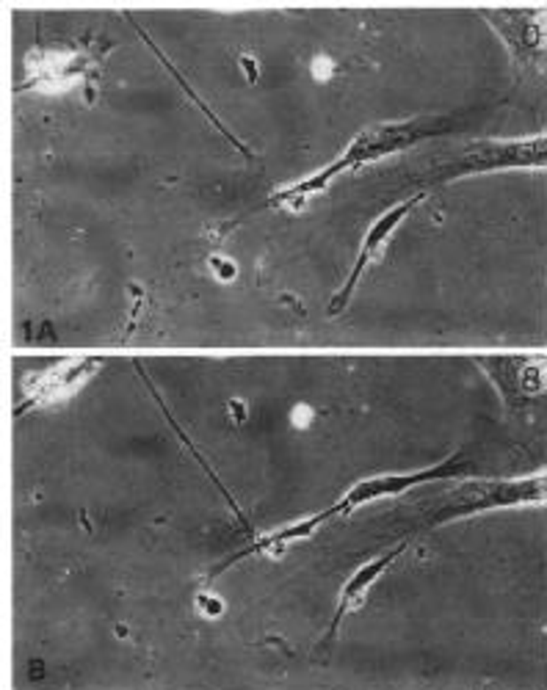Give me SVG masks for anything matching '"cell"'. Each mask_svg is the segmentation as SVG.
<instances>
[{
  "mask_svg": "<svg viewBox=\"0 0 547 690\" xmlns=\"http://www.w3.org/2000/svg\"><path fill=\"white\" fill-rule=\"evenodd\" d=\"M418 133H420L418 127H409V125H398V127H376V130H371V133H365V135L357 138L354 147H351L343 157H340L335 166L324 169L321 174H315L312 180L304 182V186H296V188L288 191V194L274 196L271 204L293 202V199H302V196H310V194H315V191H321L335 174H340V172L349 169V166L362 164V160H371V157H376V155H381V152H390L393 147H401V144L415 142V135H418Z\"/></svg>",
  "mask_w": 547,
  "mask_h": 690,
  "instance_id": "6da1fadb",
  "label": "cell"
},
{
  "mask_svg": "<svg viewBox=\"0 0 547 690\" xmlns=\"http://www.w3.org/2000/svg\"><path fill=\"white\" fill-rule=\"evenodd\" d=\"M423 196H412L409 202H404V204H398V207H393V211H387L379 221H376V226L368 233V238H365V243H362V251H359V260H357V265H354V271H351V276H349V282L343 285V290H340L335 298H332V304H329V312L335 315V312H340L343 310V304L349 302V295L354 293V288H357V282H359V276L365 273V268H368V263L379 255V249H381V243L387 241V235L393 233V229L409 216V211L420 202Z\"/></svg>",
  "mask_w": 547,
  "mask_h": 690,
  "instance_id": "7a4b0ae2",
  "label": "cell"
},
{
  "mask_svg": "<svg viewBox=\"0 0 547 690\" xmlns=\"http://www.w3.org/2000/svg\"><path fill=\"white\" fill-rule=\"evenodd\" d=\"M404 552V544H398L396 549H390V552H384L381 558H376V561H371V564H365L354 578L349 580V586L343 588V596H340V610H337V616H335V625H340V618H343V613L349 610V608H354V605H359V600H362V594H365V588H368L379 574L390 566V561L393 558H398Z\"/></svg>",
  "mask_w": 547,
  "mask_h": 690,
  "instance_id": "3957f363",
  "label": "cell"
},
{
  "mask_svg": "<svg viewBox=\"0 0 547 690\" xmlns=\"http://www.w3.org/2000/svg\"><path fill=\"white\" fill-rule=\"evenodd\" d=\"M448 472V464L445 467H440V470H428V472H418V475H401V478H379V480H368V483H362V487H357L349 497H346V502L340 505V509H349V505H357V502H362V500H368V497H376V494H387V492H401V489H406V487H412V483H420V480H431V478H437V475H445Z\"/></svg>",
  "mask_w": 547,
  "mask_h": 690,
  "instance_id": "277c9868",
  "label": "cell"
},
{
  "mask_svg": "<svg viewBox=\"0 0 547 690\" xmlns=\"http://www.w3.org/2000/svg\"><path fill=\"white\" fill-rule=\"evenodd\" d=\"M196 608H199L204 616L216 618V616H221V610H224V602L219 600V596H211V594H199V596H196Z\"/></svg>",
  "mask_w": 547,
  "mask_h": 690,
  "instance_id": "5b68a950",
  "label": "cell"
},
{
  "mask_svg": "<svg viewBox=\"0 0 547 690\" xmlns=\"http://www.w3.org/2000/svg\"><path fill=\"white\" fill-rule=\"evenodd\" d=\"M211 268L216 271L219 280H233L235 271H238L233 260H224V257H211Z\"/></svg>",
  "mask_w": 547,
  "mask_h": 690,
  "instance_id": "8992f818",
  "label": "cell"
},
{
  "mask_svg": "<svg viewBox=\"0 0 547 690\" xmlns=\"http://www.w3.org/2000/svg\"><path fill=\"white\" fill-rule=\"evenodd\" d=\"M227 411H230L233 423H243L246 420V403L243 401H230V403H227Z\"/></svg>",
  "mask_w": 547,
  "mask_h": 690,
  "instance_id": "52a82bcc",
  "label": "cell"
},
{
  "mask_svg": "<svg viewBox=\"0 0 547 690\" xmlns=\"http://www.w3.org/2000/svg\"><path fill=\"white\" fill-rule=\"evenodd\" d=\"M241 66H243L246 78L255 83V80H258V61H255L252 56H241Z\"/></svg>",
  "mask_w": 547,
  "mask_h": 690,
  "instance_id": "ba28073f",
  "label": "cell"
},
{
  "mask_svg": "<svg viewBox=\"0 0 547 690\" xmlns=\"http://www.w3.org/2000/svg\"><path fill=\"white\" fill-rule=\"evenodd\" d=\"M293 420H296V426H299V428H304V426L310 423V409H307V406H296Z\"/></svg>",
  "mask_w": 547,
  "mask_h": 690,
  "instance_id": "9c48e42d",
  "label": "cell"
}]
</instances>
